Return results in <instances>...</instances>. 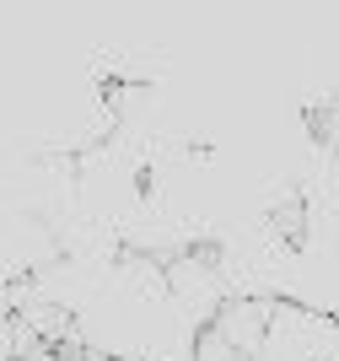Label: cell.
<instances>
[{
  "label": "cell",
  "mask_w": 339,
  "mask_h": 361,
  "mask_svg": "<svg viewBox=\"0 0 339 361\" xmlns=\"http://www.w3.org/2000/svg\"><path fill=\"white\" fill-rule=\"evenodd\" d=\"M216 329L253 361L259 350L269 345V329H275V297H226Z\"/></svg>",
  "instance_id": "7a4b0ae2"
},
{
  "label": "cell",
  "mask_w": 339,
  "mask_h": 361,
  "mask_svg": "<svg viewBox=\"0 0 339 361\" xmlns=\"http://www.w3.org/2000/svg\"><path fill=\"white\" fill-rule=\"evenodd\" d=\"M22 361H59V350H54V345H44V350H32V356H22Z\"/></svg>",
  "instance_id": "5b68a950"
},
{
  "label": "cell",
  "mask_w": 339,
  "mask_h": 361,
  "mask_svg": "<svg viewBox=\"0 0 339 361\" xmlns=\"http://www.w3.org/2000/svg\"><path fill=\"white\" fill-rule=\"evenodd\" d=\"M167 297L183 318H189V329H210L216 318H221L226 297H232V281H226L221 259L216 248H183V254L167 259Z\"/></svg>",
  "instance_id": "6da1fadb"
},
{
  "label": "cell",
  "mask_w": 339,
  "mask_h": 361,
  "mask_svg": "<svg viewBox=\"0 0 339 361\" xmlns=\"http://www.w3.org/2000/svg\"><path fill=\"white\" fill-rule=\"evenodd\" d=\"M0 356L6 361H22V356H32V350H44V340H38V329H32L22 313H6V324H0Z\"/></svg>",
  "instance_id": "3957f363"
},
{
  "label": "cell",
  "mask_w": 339,
  "mask_h": 361,
  "mask_svg": "<svg viewBox=\"0 0 339 361\" xmlns=\"http://www.w3.org/2000/svg\"><path fill=\"white\" fill-rule=\"evenodd\" d=\"M194 361H248V356H242V350L210 324V329H199V340H194Z\"/></svg>",
  "instance_id": "277c9868"
}]
</instances>
